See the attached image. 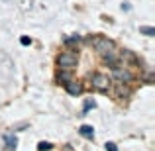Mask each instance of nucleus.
<instances>
[{"instance_id":"nucleus-8","label":"nucleus","mask_w":155,"mask_h":151,"mask_svg":"<svg viewBox=\"0 0 155 151\" xmlns=\"http://www.w3.org/2000/svg\"><path fill=\"white\" fill-rule=\"evenodd\" d=\"M53 147V145L49 143V141H39V143H38V149L39 151H49Z\"/></svg>"},{"instance_id":"nucleus-3","label":"nucleus","mask_w":155,"mask_h":151,"mask_svg":"<svg viewBox=\"0 0 155 151\" xmlns=\"http://www.w3.org/2000/svg\"><path fill=\"white\" fill-rule=\"evenodd\" d=\"M94 47H96V51L102 53V55H106V53H114V43L110 41V39H106V38L94 39Z\"/></svg>"},{"instance_id":"nucleus-6","label":"nucleus","mask_w":155,"mask_h":151,"mask_svg":"<svg viewBox=\"0 0 155 151\" xmlns=\"http://www.w3.org/2000/svg\"><path fill=\"white\" fill-rule=\"evenodd\" d=\"M79 132H81V136H84V137H92L94 136V128H92V126H87V124L81 126Z\"/></svg>"},{"instance_id":"nucleus-7","label":"nucleus","mask_w":155,"mask_h":151,"mask_svg":"<svg viewBox=\"0 0 155 151\" xmlns=\"http://www.w3.org/2000/svg\"><path fill=\"white\" fill-rule=\"evenodd\" d=\"M140 34L149 35V38H151V35H155V30H153V28H147V26H141L140 28Z\"/></svg>"},{"instance_id":"nucleus-5","label":"nucleus","mask_w":155,"mask_h":151,"mask_svg":"<svg viewBox=\"0 0 155 151\" xmlns=\"http://www.w3.org/2000/svg\"><path fill=\"white\" fill-rule=\"evenodd\" d=\"M65 84H67V92H69V94H73V96H79L81 92H83V84H81V83L69 80V83H65Z\"/></svg>"},{"instance_id":"nucleus-12","label":"nucleus","mask_w":155,"mask_h":151,"mask_svg":"<svg viewBox=\"0 0 155 151\" xmlns=\"http://www.w3.org/2000/svg\"><path fill=\"white\" fill-rule=\"evenodd\" d=\"M94 106H96L94 100H87V104H84V110H91V108H94Z\"/></svg>"},{"instance_id":"nucleus-11","label":"nucleus","mask_w":155,"mask_h":151,"mask_svg":"<svg viewBox=\"0 0 155 151\" xmlns=\"http://www.w3.org/2000/svg\"><path fill=\"white\" fill-rule=\"evenodd\" d=\"M106 151H118L116 143H112V141H108V143H106Z\"/></svg>"},{"instance_id":"nucleus-1","label":"nucleus","mask_w":155,"mask_h":151,"mask_svg":"<svg viewBox=\"0 0 155 151\" xmlns=\"http://www.w3.org/2000/svg\"><path fill=\"white\" fill-rule=\"evenodd\" d=\"M77 61H79V57L73 51H65L57 57V65H59L61 69H65V71H71L73 67H77Z\"/></svg>"},{"instance_id":"nucleus-10","label":"nucleus","mask_w":155,"mask_h":151,"mask_svg":"<svg viewBox=\"0 0 155 151\" xmlns=\"http://www.w3.org/2000/svg\"><path fill=\"white\" fill-rule=\"evenodd\" d=\"M59 80H65V83H69V80H71V75H69V73H59Z\"/></svg>"},{"instance_id":"nucleus-4","label":"nucleus","mask_w":155,"mask_h":151,"mask_svg":"<svg viewBox=\"0 0 155 151\" xmlns=\"http://www.w3.org/2000/svg\"><path fill=\"white\" fill-rule=\"evenodd\" d=\"M114 75H116V79L120 80V83H130V80L134 79L132 77V73L128 71V69H122V67H118V65H114Z\"/></svg>"},{"instance_id":"nucleus-13","label":"nucleus","mask_w":155,"mask_h":151,"mask_svg":"<svg viewBox=\"0 0 155 151\" xmlns=\"http://www.w3.org/2000/svg\"><path fill=\"white\" fill-rule=\"evenodd\" d=\"M20 43H22V45H30V43H31V39H30V38H26V35H24V38L20 39Z\"/></svg>"},{"instance_id":"nucleus-2","label":"nucleus","mask_w":155,"mask_h":151,"mask_svg":"<svg viewBox=\"0 0 155 151\" xmlns=\"http://www.w3.org/2000/svg\"><path fill=\"white\" fill-rule=\"evenodd\" d=\"M92 87L100 92H106L110 88V79L102 73H96V75H92Z\"/></svg>"},{"instance_id":"nucleus-9","label":"nucleus","mask_w":155,"mask_h":151,"mask_svg":"<svg viewBox=\"0 0 155 151\" xmlns=\"http://www.w3.org/2000/svg\"><path fill=\"white\" fill-rule=\"evenodd\" d=\"M16 143H18V141H16V137H8V149H10V151L16 149Z\"/></svg>"}]
</instances>
